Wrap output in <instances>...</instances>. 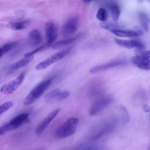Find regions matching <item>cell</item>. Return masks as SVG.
Segmentation results:
<instances>
[{
    "label": "cell",
    "instance_id": "obj_1",
    "mask_svg": "<svg viewBox=\"0 0 150 150\" xmlns=\"http://www.w3.org/2000/svg\"><path fill=\"white\" fill-rule=\"evenodd\" d=\"M118 121L115 118H111L101 122L90 136L91 141H96L112 131L118 125Z\"/></svg>",
    "mask_w": 150,
    "mask_h": 150
},
{
    "label": "cell",
    "instance_id": "obj_2",
    "mask_svg": "<svg viewBox=\"0 0 150 150\" xmlns=\"http://www.w3.org/2000/svg\"><path fill=\"white\" fill-rule=\"evenodd\" d=\"M78 123L79 119L77 117H70L57 129L56 137L59 138H65L72 135L77 129Z\"/></svg>",
    "mask_w": 150,
    "mask_h": 150
},
{
    "label": "cell",
    "instance_id": "obj_3",
    "mask_svg": "<svg viewBox=\"0 0 150 150\" xmlns=\"http://www.w3.org/2000/svg\"><path fill=\"white\" fill-rule=\"evenodd\" d=\"M51 84L52 80L50 79H47L40 83L26 96L23 101V104L29 105L34 103L49 88Z\"/></svg>",
    "mask_w": 150,
    "mask_h": 150
},
{
    "label": "cell",
    "instance_id": "obj_4",
    "mask_svg": "<svg viewBox=\"0 0 150 150\" xmlns=\"http://www.w3.org/2000/svg\"><path fill=\"white\" fill-rule=\"evenodd\" d=\"M113 100V98L110 95H104L97 98L90 107L88 113L91 116L95 115L103 111L109 105Z\"/></svg>",
    "mask_w": 150,
    "mask_h": 150
},
{
    "label": "cell",
    "instance_id": "obj_5",
    "mask_svg": "<svg viewBox=\"0 0 150 150\" xmlns=\"http://www.w3.org/2000/svg\"><path fill=\"white\" fill-rule=\"evenodd\" d=\"M70 51V49H66L63 51L58 52L57 53H55L47 59H45V60L40 62L36 66V70H42L46 69L51 64L58 62L59 60L63 59L64 57H65Z\"/></svg>",
    "mask_w": 150,
    "mask_h": 150
},
{
    "label": "cell",
    "instance_id": "obj_6",
    "mask_svg": "<svg viewBox=\"0 0 150 150\" xmlns=\"http://www.w3.org/2000/svg\"><path fill=\"white\" fill-rule=\"evenodd\" d=\"M25 73L26 71L22 72L16 79L11 80L8 83L3 85L1 88L0 91L2 93L5 94L13 93L22 84L26 74Z\"/></svg>",
    "mask_w": 150,
    "mask_h": 150
},
{
    "label": "cell",
    "instance_id": "obj_7",
    "mask_svg": "<svg viewBox=\"0 0 150 150\" xmlns=\"http://www.w3.org/2000/svg\"><path fill=\"white\" fill-rule=\"evenodd\" d=\"M60 108H56L50 112H49L41 121V122L36 127L35 132L37 135H40L45 129L49 125L50 122L53 121V120L55 118V117L59 114L60 112Z\"/></svg>",
    "mask_w": 150,
    "mask_h": 150
},
{
    "label": "cell",
    "instance_id": "obj_8",
    "mask_svg": "<svg viewBox=\"0 0 150 150\" xmlns=\"http://www.w3.org/2000/svg\"><path fill=\"white\" fill-rule=\"evenodd\" d=\"M127 62L125 60L120 59V60H115L110 62L108 63L101 64L100 65L96 66L90 69V73L92 74L97 73L99 72H101L105 70H107L110 69H112L119 66H122L126 64Z\"/></svg>",
    "mask_w": 150,
    "mask_h": 150
},
{
    "label": "cell",
    "instance_id": "obj_9",
    "mask_svg": "<svg viewBox=\"0 0 150 150\" xmlns=\"http://www.w3.org/2000/svg\"><path fill=\"white\" fill-rule=\"evenodd\" d=\"M79 25V18L74 16L68 20L63 26V34L64 36L67 37L74 34L76 32Z\"/></svg>",
    "mask_w": 150,
    "mask_h": 150
},
{
    "label": "cell",
    "instance_id": "obj_10",
    "mask_svg": "<svg viewBox=\"0 0 150 150\" xmlns=\"http://www.w3.org/2000/svg\"><path fill=\"white\" fill-rule=\"evenodd\" d=\"M45 35L47 44L50 45L53 43L57 35V28L52 22H48L45 25Z\"/></svg>",
    "mask_w": 150,
    "mask_h": 150
},
{
    "label": "cell",
    "instance_id": "obj_11",
    "mask_svg": "<svg viewBox=\"0 0 150 150\" xmlns=\"http://www.w3.org/2000/svg\"><path fill=\"white\" fill-rule=\"evenodd\" d=\"M131 62L137 67L146 70H150V57L142 54L136 55L131 58Z\"/></svg>",
    "mask_w": 150,
    "mask_h": 150
},
{
    "label": "cell",
    "instance_id": "obj_12",
    "mask_svg": "<svg viewBox=\"0 0 150 150\" xmlns=\"http://www.w3.org/2000/svg\"><path fill=\"white\" fill-rule=\"evenodd\" d=\"M115 43L120 46L127 49H143L144 44L140 40H123L119 39H115Z\"/></svg>",
    "mask_w": 150,
    "mask_h": 150
},
{
    "label": "cell",
    "instance_id": "obj_13",
    "mask_svg": "<svg viewBox=\"0 0 150 150\" xmlns=\"http://www.w3.org/2000/svg\"><path fill=\"white\" fill-rule=\"evenodd\" d=\"M29 118V114L27 112H22L15 117L12 118L9 122L8 125L9 127L10 131L15 130L21 126L23 123H25Z\"/></svg>",
    "mask_w": 150,
    "mask_h": 150
},
{
    "label": "cell",
    "instance_id": "obj_14",
    "mask_svg": "<svg viewBox=\"0 0 150 150\" xmlns=\"http://www.w3.org/2000/svg\"><path fill=\"white\" fill-rule=\"evenodd\" d=\"M114 35L119 37H127V38H135L142 35L141 30H132V29H117L111 30Z\"/></svg>",
    "mask_w": 150,
    "mask_h": 150
},
{
    "label": "cell",
    "instance_id": "obj_15",
    "mask_svg": "<svg viewBox=\"0 0 150 150\" xmlns=\"http://www.w3.org/2000/svg\"><path fill=\"white\" fill-rule=\"evenodd\" d=\"M42 40L40 32L38 29L31 30L29 35V43L32 46H37L39 45Z\"/></svg>",
    "mask_w": 150,
    "mask_h": 150
},
{
    "label": "cell",
    "instance_id": "obj_16",
    "mask_svg": "<svg viewBox=\"0 0 150 150\" xmlns=\"http://www.w3.org/2000/svg\"><path fill=\"white\" fill-rule=\"evenodd\" d=\"M33 56H30V57H26L21 59V60L17 61L15 63H13L9 68V72L11 73L13 71H15L21 67H23L25 66L26 65L28 64L30 62H32L33 60Z\"/></svg>",
    "mask_w": 150,
    "mask_h": 150
},
{
    "label": "cell",
    "instance_id": "obj_17",
    "mask_svg": "<svg viewBox=\"0 0 150 150\" xmlns=\"http://www.w3.org/2000/svg\"><path fill=\"white\" fill-rule=\"evenodd\" d=\"M108 8L112 19L114 21L117 22L118 20L120 15V9L119 6L115 3H111L108 5Z\"/></svg>",
    "mask_w": 150,
    "mask_h": 150
},
{
    "label": "cell",
    "instance_id": "obj_18",
    "mask_svg": "<svg viewBox=\"0 0 150 150\" xmlns=\"http://www.w3.org/2000/svg\"><path fill=\"white\" fill-rule=\"evenodd\" d=\"M138 17H139V19L140 21L141 24L142 25V27L143 28L145 32H148L150 20L148 15L145 13L141 12L139 13Z\"/></svg>",
    "mask_w": 150,
    "mask_h": 150
},
{
    "label": "cell",
    "instance_id": "obj_19",
    "mask_svg": "<svg viewBox=\"0 0 150 150\" xmlns=\"http://www.w3.org/2000/svg\"><path fill=\"white\" fill-rule=\"evenodd\" d=\"M61 90L59 88H56L48 93L45 96V100L46 103H53L56 101L57 97Z\"/></svg>",
    "mask_w": 150,
    "mask_h": 150
},
{
    "label": "cell",
    "instance_id": "obj_20",
    "mask_svg": "<svg viewBox=\"0 0 150 150\" xmlns=\"http://www.w3.org/2000/svg\"><path fill=\"white\" fill-rule=\"evenodd\" d=\"M29 23L30 21L29 20H25L22 22H11L9 25L13 30H22L26 28L29 25Z\"/></svg>",
    "mask_w": 150,
    "mask_h": 150
},
{
    "label": "cell",
    "instance_id": "obj_21",
    "mask_svg": "<svg viewBox=\"0 0 150 150\" xmlns=\"http://www.w3.org/2000/svg\"><path fill=\"white\" fill-rule=\"evenodd\" d=\"M100 26L104 29H107V30H112L114 29H122V26L120 25L119 24L117 23H112V22H101L100 23Z\"/></svg>",
    "mask_w": 150,
    "mask_h": 150
},
{
    "label": "cell",
    "instance_id": "obj_22",
    "mask_svg": "<svg viewBox=\"0 0 150 150\" xmlns=\"http://www.w3.org/2000/svg\"><path fill=\"white\" fill-rule=\"evenodd\" d=\"M77 40V38H69L67 39H65V40H60L57 42H56V43H54L53 45V48H59L62 46H64L68 45H70L73 42H74L76 40Z\"/></svg>",
    "mask_w": 150,
    "mask_h": 150
},
{
    "label": "cell",
    "instance_id": "obj_23",
    "mask_svg": "<svg viewBox=\"0 0 150 150\" xmlns=\"http://www.w3.org/2000/svg\"><path fill=\"white\" fill-rule=\"evenodd\" d=\"M96 17L102 22H105L108 18V13L106 9L103 8H99L97 12Z\"/></svg>",
    "mask_w": 150,
    "mask_h": 150
},
{
    "label": "cell",
    "instance_id": "obj_24",
    "mask_svg": "<svg viewBox=\"0 0 150 150\" xmlns=\"http://www.w3.org/2000/svg\"><path fill=\"white\" fill-rule=\"evenodd\" d=\"M118 111L121 114V118L122 121L127 122L129 121V114L127 111V110L125 108V107L123 105H120L118 107Z\"/></svg>",
    "mask_w": 150,
    "mask_h": 150
},
{
    "label": "cell",
    "instance_id": "obj_25",
    "mask_svg": "<svg viewBox=\"0 0 150 150\" xmlns=\"http://www.w3.org/2000/svg\"><path fill=\"white\" fill-rule=\"evenodd\" d=\"M13 105V103L12 101H9L7 102H5L1 104L0 105V115L2 114L8 110H9Z\"/></svg>",
    "mask_w": 150,
    "mask_h": 150
},
{
    "label": "cell",
    "instance_id": "obj_26",
    "mask_svg": "<svg viewBox=\"0 0 150 150\" xmlns=\"http://www.w3.org/2000/svg\"><path fill=\"white\" fill-rule=\"evenodd\" d=\"M13 46V44L12 43H9L6 44L2 47H0V57L2 56L4 54H5L6 53H7Z\"/></svg>",
    "mask_w": 150,
    "mask_h": 150
},
{
    "label": "cell",
    "instance_id": "obj_27",
    "mask_svg": "<svg viewBox=\"0 0 150 150\" xmlns=\"http://www.w3.org/2000/svg\"><path fill=\"white\" fill-rule=\"evenodd\" d=\"M69 95H70V93L69 91H67V90L61 91L57 97L56 101H62V100L66 99V98H67L69 96Z\"/></svg>",
    "mask_w": 150,
    "mask_h": 150
},
{
    "label": "cell",
    "instance_id": "obj_28",
    "mask_svg": "<svg viewBox=\"0 0 150 150\" xmlns=\"http://www.w3.org/2000/svg\"><path fill=\"white\" fill-rule=\"evenodd\" d=\"M9 131H10V129H9V127L7 123L4 125H2L0 127V136L6 134V132H8Z\"/></svg>",
    "mask_w": 150,
    "mask_h": 150
},
{
    "label": "cell",
    "instance_id": "obj_29",
    "mask_svg": "<svg viewBox=\"0 0 150 150\" xmlns=\"http://www.w3.org/2000/svg\"><path fill=\"white\" fill-rule=\"evenodd\" d=\"M44 46H40L38 48L36 49L35 50H34L33 51H32V52H30L29 53H25L24 55H23V57H30V56H33V54H35V53H36L37 52H38L39 51H40L41 49H42L43 48Z\"/></svg>",
    "mask_w": 150,
    "mask_h": 150
},
{
    "label": "cell",
    "instance_id": "obj_30",
    "mask_svg": "<svg viewBox=\"0 0 150 150\" xmlns=\"http://www.w3.org/2000/svg\"><path fill=\"white\" fill-rule=\"evenodd\" d=\"M80 150H98V148L97 146L94 145H87V146H83Z\"/></svg>",
    "mask_w": 150,
    "mask_h": 150
},
{
    "label": "cell",
    "instance_id": "obj_31",
    "mask_svg": "<svg viewBox=\"0 0 150 150\" xmlns=\"http://www.w3.org/2000/svg\"><path fill=\"white\" fill-rule=\"evenodd\" d=\"M143 109H144V111L146 112H149L150 111V108H149V107L148 105H146V104H144V105H143Z\"/></svg>",
    "mask_w": 150,
    "mask_h": 150
},
{
    "label": "cell",
    "instance_id": "obj_32",
    "mask_svg": "<svg viewBox=\"0 0 150 150\" xmlns=\"http://www.w3.org/2000/svg\"><path fill=\"white\" fill-rule=\"evenodd\" d=\"M141 54L145 56H147V57H150V50H146L144 51L143 52L141 53Z\"/></svg>",
    "mask_w": 150,
    "mask_h": 150
},
{
    "label": "cell",
    "instance_id": "obj_33",
    "mask_svg": "<svg viewBox=\"0 0 150 150\" xmlns=\"http://www.w3.org/2000/svg\"><path fill=\"white\" fill-rule=\"evenodd\" d=\"M95 1H96V0H81V1L85 4H89V3Z\"/></svg>",
    "mask_w": 150,
    "mask_h": 150
},
{
    "label": "cell",
    "instance_id": "obj_34",
    "mask_svg": "<svg viewBox=\"0 0 150 150\" xmlns=\"http://www.w3.org/2000/svg\"><path fill=\"white\" fill-rule=\"evenodd\" d=\"M137 2H138V3H140V4H141V3H142V2H143L144 0H137Z\"/></svg>",
    "mask_w": 150,
    "mask_h": 150
},
{
    "label": "cell",
    "instance_id": "obj_35",
    "mask_svg": "<svg viewBox=\"0 0 150 150\" xmlns=\"http://www.w3.org/2000/svg\"><path fill=\"white\" fill-rule=\"evenodd\" d=\"M36 150H45V149H43V148H40V149H36Z\"/></svg>",
    "mask_w": 150,
    "mask_h": 150
},
{
    "label": "cell",
    "instance_id": "obj_36",
    "mask_svg": "<svg viewBox=\"0 0 150 150\" xmlns=\"http://www.w3.org/2000/svg\"><path fill=\"white\" fill-rule=\"evenodd\" d=\"M148 150H150V145H149V146L148 147Z\"/></svg>",
    "mask_w": 150,
    "mask_h": 150
},
{
    "label": "cell",
    "instance_id": "obj_37",
    "mask_svg": "<svg viewBox=\"0 0 150 150\" xmlns=\"http://www.w3.org/2000/svg\"><path fill=\"white\" fill-rule=\"evenodd\" d=\"M149 122H150V118H149Z\"/></svg>",
    "mask_w": 150,
    "mask_h": 150
}]
</instances>
